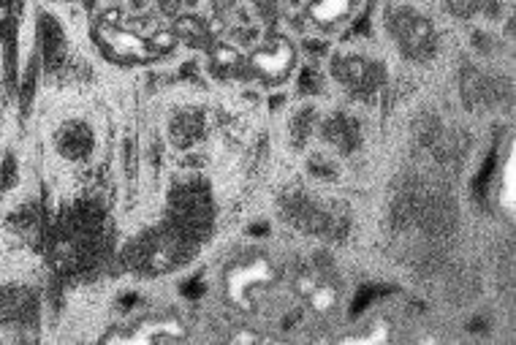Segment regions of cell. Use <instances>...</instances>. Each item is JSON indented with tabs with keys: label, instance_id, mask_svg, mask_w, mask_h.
<instances>
[{
	"label": "cell",
	"instance_id": "1",
	"mask_svg": "<svg viewBox=\"0 0 516 345\" xmlns=\"http://www.w3.org/2000/svg\"><path fill=\"white\" fill-rule=\"evenodd\" d=\"M283 283V267L264 250H248L223 269V299L242 316H258Z\"/></svg>",
	"mask_w": 516,
	"mask_h": 345
},
{
	"label": "cell",
	"instance_id": "2",
	"mask_svg": "<svg viewBox=\"0 0 516 345\" xmlns=\"http://www.w3.org/2000/svg\"><path fill=\"white\" fill-rule=\"evenodd\" d=\"M386 33L402 55L411 60H427L438 44L430 17H424L408 3H392L386 9Z\"/></svg>",
	"mask_w": 516,
	"mask_h": 345
},
{
	"label": "cell",
	"instance_id": "3",
	"mask_svg": "<svg viewBox=\"0 0 516 345\" xmlns=\"http://www.w3.org/2000/svg\"><path fill=\"white\" fill-rule=\"evenodd\" d=\"M297 68V44L283 33H269L245 55V74L258 85L278 87L291 79Z\"/></svg>",
	"mask_w": 516,
	"mask_h": 345
},
{
	"label": "cell",
	"instance_id": "4",
	"mask_svg": "<svg viewBox=\"0 0 516 345\" xmlns=\"http://www.w3.org/2000/svg\"><path fill=\"white\" fill-rule=\"evenodd\" d=\"M90 36H93V44L101 49V55L117 63V66H147L153 60H161L150 36H142L136 30L123 28V25H117L109 17L98 20L90 28Z\"/></svg>",
	"mask_w": 516,
	"mask_h": 345
},
{
	"label": "cell",
	"instance_id": "5",
	"mask_svg": "<svg viewBox=\"0 0 516 345\" xmlns=\"http://www.w3.org/2000/svg\"><path fill=\"white\" fill-rule=\"evenodd\" d=\"M291 291L310 316L332 318L343 307V283L318 267H302L291 280Z\"/></svg>",
	"mask_w": 516,
	"mask_h": 345
},
{
	"label": "cell",
	"instance_id": "6",
	"mask_svg": "<svg viewBox=\"0 0 516 345\" xmlns=\"http://www.w3.org/2000/svg\"><path fill=\"white\" fill-rule=\"evenodd\" d=\"M104 343H185L191 340V329L177 313H147L123 324L115 332L101 337Z\"/></svg>",
	"mask_w": 516,
	"mask_h": 345
},
{
	"label": "cell",
	"instance_id": "7",
	"mask_svg": "<svg viewBox=\"0 0 516 345\" xmlns=\"http://www.w3.org/2000/svg\"><path fill=\"white\" fill-rule=\"evenodd\" d=\"M332 74L343 87L354 93H370L383 82V68L367 55L359 52H343L332 60Z\"/></svg>",
	"mask_w": 516,
	"mask_h": 345
},
{
	"label": "cell",
	"instance_id": "8",
	"mask_svg": "<svg viewBox=\"0 0 516 345\" xmlns=\"http://www.w3.org/2000/svg\"><path fill=\"white\" fill-rule=\"evenodd\" d=\"M359 6H362V0H307L305 17L313 28L335 33L354 20Z\"/></svg>",
	"mask_w": 516,
	"mask_h": 345
},
{
	"label": "cell",
	"instance_id": "9",
	"mask_svg": "<svg viewBox=\"0 0 516 345\" xmlns=\"http://www.w3.org/2000/svg\"><path fill=\"white\" fill-rule=\"evenodd\" d=\"M58 150L71 161L87 158L93 150V131L85 123H66L58 134Z\"/></svg>",
	"mask_w": 516,
	"mask_h": 345
},
{
	"label": "cell",
	"instance_id": "10",
	"mask_svg": "<svg viewBox=\"0 0 516 345\" xmlns=\"http://www.w3.org/2000/svg\"><path fill=\"white\" fill-rule=\"evenodd\" d=\"M39 44H41V55H44V60H47L49 66H55V63L63 58L66 36H63L58 20H55V17H49V14H41L39 17Z\"/></svg>",
	"mask_w": 516,
	"mask_h": 345
},
{
	"label": "cell",
	"instance_id": "11",
	"mask_svg": "<svg viewBox=\"0 0 516 345\" xmlns=\"http://www.w3.org/2000/svg\"><path fill=\"white\" fill-rule=\"evenodd\" d=\"M210 63L215 68V74L220 77H237L245 74V55L231 44H212L210 47Z\"/></svg>",
	"mask_w": 516,
	"mask_h": 345
},
{
	"label": "cell",
	"instance_id": "12",
	"mask_svg": "<svg viewBox=\"0 0 516 345\" xmlns=\"http://www.w3.org/2000/svg\"><path fill=\"white\" fill-rule=\"evenodd\" d=\"M516 163H514V150H508L506 163H503V172H500V204L506 207V212L511 215L514 212V193H516Z\"/></svg>",
	"mask_w": 516,
	"mask_h": 345
},
{
	"label": "cell",
	"instance_id": "13",
	"mask_svg": "<svg viewBox=\"0 0 516 345\" xmlns=\"http://www.w3.org/2000/svg\"><path fill=\"white\" fill-rule=\"evenodd\" d=\"M446 6L451 9V14H457L462 20H470V17H476L481 6H484V0H446Z\"/></svg>",
	"mask_w": 516,
	"mask_h": 345
},
{
	"label": "cell",
	"instance_id": "14",
	"mask_svg": "<svg viewBox=\"0 0 516 345\" xmlns=\"http://www.w3.org/2000/svg\"><path fill=\"white\" fill-rule=\"evenodd\" d=\"M267 340H275L267 332H231L229 343H267Z\"/></svg>",
	"mask_w": 516,
	"mask_h": 345
}]
</instances>
